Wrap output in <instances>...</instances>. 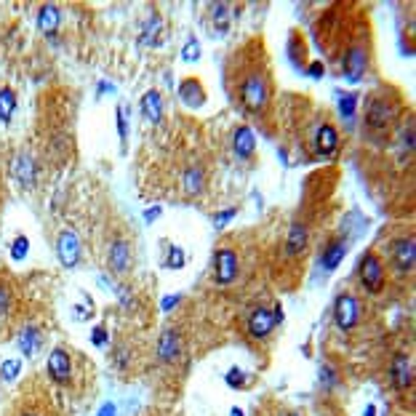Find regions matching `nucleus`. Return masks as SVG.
Here are the masks:
<instances>
[{
  "mask_svg": "<svg viewBox=\"0 0 416 416\" xmlns=\"http://www.w3.org/2000/svg\"><path fill=\"white\" fill-rule=\"evenodd\" d=\"M238 99L248 112L259 115L270 102V78L259 67H248L238 83Z\"/></svg>",
  "mask_w": 416,
  "mask_h": 416,
  "instance_id": "obj_1",
  "label": "nucleus"
},
{
  "mask_svg": "<svg viewBox=\"0 0 416 416\" xmlns=\"http://www.w3.org/2000/svg\"><path fill=\"white\" fill-rule=\"evenodd\" d=\"M397 115H400V102L395 96H390V94H384V91H376V94H371V99L366 105L363 123H366V129L371 133H379L387 131Z\"/></svg>",
  "mask_w": 416,
  "mask_h": 416,
  "instance_id": "obj_2",
  "label": "nucleus"
},
{
  "mask_svg": "<svg viewBox=\"0 0 416 416\" xmlns=\"http://www.w3.org/2000/svg\"><path fill=\"white\" fill-rule=\"evenodd\" d=\"M358 278H360V285L369 291V294H382L384 285H387V270H384V262L376 251H366L358 262Z\"/></svg>",
  "mask_w": 416,
  "mask_h": 416,
  "instance_id": "obj_3",
  "label": "nucleus"
},
{
  "mask_svg": "<svg viewBox=\"0 0 416 416\" xmlns=\"http://www.w3.org/2000/svg\"><path fill=\"white\" fill-rule=\"evenodd\" d=\"M283 323V307L275 305V307H256L254 312H251V318H248V323H245V331H248V336L251 339H256V342H264L272 331L278 329Z\"/></svg>",
  "mask_w": 416,
  "mask_h": 416,
  "instance_id": "obj_4",
  "label": "nucleus"
},
{
  "mask_svg": "<svg viewBox=\"0 0 416 416\" xmlns=\"http://www.w3.org/2000/svg\"><path fill=\"white\" fill-rule=\"evenodd\" d=\"M241 275V256L232 248H217L214 254V270H211V281L217 285H230L238 281Z\"/></svg>",
  "mask_w": 416,
  "mask_h": 416,
  "instance_id": "obj_5",
  "label": "nucleus"
},
{
  "mask_svg": "<svg viewBox=\"0 0 416 416\" xmlns=\"http://www.w3.org/2000/svg\"><path fill=\"white\" fill-rule=\"evenodd\" d=\"M333 323L339 331H355L360 323V299L344 291L333 299Z\"/></svg>",
  "mask_w": 416,
  "mask_h": 416,
  "instance_id": "obj_6",
  "label": "nucleus"
},
{
  "mask_svg": "<svg viewBox=\"0 0 416 416\" xmlns=\"http://www.w3.org/2000/svg\"><path fill=\"white\" fill-rule=\"evenodd\" d=\"M342 72L350 83H360L369 72V48L363 45V41H355L347 45L344 56H342Z\"/></svg>",
  "mask_w": 416,
  "mask_h": 416,
  "instance_id": "obj_7",
  "label": "nucleus"
},
{
  "mask_svg": "<svg viewBox=\"0 0 416 416\" xmlns=\"http://www.w3.org/2000/svg\"><path fill=\"white\" fill-rule=\"evenodd\" d=\"M80 256H83V245H80V238L75 230H62L56 235V259L62 262L65 270H75L80 264Z\"/></svg>",
  "mask_w": 416,
  "mask_h": 416,
  "instance_id": "obj_8",
  "label": "nucleus"
},
{
  "mask_svg": "<svg viewBox=\"0 0 416 416\" xmlns=\"http://www.w3.org/2000/svg\"><path fill=\"white\" fill-rule=\"evenodd\" d=\"M45 373L54 384H69L72 382V358L65 347H54L48 352V360H45Z\"/></svg>",
  "mask_w": 416,
  "mask_h": 416,
  "instance_id": "obj_9",
  "label": "nucleus"
},
{
  "mask_svg": "<svg viewBox=\"0 0 416 416\" xmlns=\"http://www.w3.org/2000/svg\"><path fill=\"white\" fill-rule=\"evenodd\" d=\"M390 382L397 393H406L414 387V360L406 352H397L390 366Z\"/></svg>",
  "mask_w": 416,
  "mask_h": 416,
  "instance_id": "obj_10",
  "label": "nucleus"
},
{
  "mask_svg": "<svg viewBox=\"0 0 416 416\" xmlns=\"http://www.w3.org/2000/svg\"><path fill=\"white\" fill-rule=\"evenodd\" d=\"M393 267L400 272V275H411L414 272V264H416V243L414 238H397L393 243Z\"/></svg>",
  "mask_w": 416,
  "mask_h": 416,
  "instance_id": "obj_11",
  "label": "nucleus"
},
{
  "mask_svg": "<svg viewBox=\"0 0 416 416\" xmlns=\"http://www.w3.org/2000/svg\"><path fill=\"white\" fill-rule=\"evenodd\" d=\"M155 352H157V360H160V363H176V360L182 358V336H179V331L176 329L160 331Z\"/></svg>",
  "mask_w": 416,
  "mask_h": 416,
  "instance_id": "obj_12",
  "label": "nucleus"
},
{
  "mask_svg": "<svg viewBox=\"0 0 416 416\" xmlns=\"http://www.w3.org/2000/svg\"><path fill=\"white\" fill-rule=\"evenodd\" d=\"M131 262H133V254H131V243L123 241V238H115L110 243V251H107V264L115 275H126L131 272Z\"/></svg>",
  "mask_w": 416,
  "mask_h": 416,
  "instance_id": "obj_13",
  "label": "nucleus"
},
{
  "mask_svg": "<svg viewBox=\"0 0 416 416\" xmlns=\"http://www.w3.org/2000/svg\"><path fill=\"white\" fill-rule=\"evenodd\" d=\"M179 102L190 110H200L206 105V88L197 78H184L179 83Z\"/></svg>",
  "mask_w": 416,
  "mask_h": 416,
  "instance_id": "obj_14",
  "label": "nucleus"
},
{
  "mask_svg": "<svg viewBox=\"0 0 416 416\" xmlns=\"http://www.w3.org/2000/svg\"><path fill=\"white\" fill-rule=\"evenodd\" d=\"M232 153L238 160H248L256 153V133L251 126H238L232 131Z\"/></svg>",
  "mask_w": 416,
  "mask_h": 416,
  "instance_id": "obj_15",
  "label": "nucleus"
},
{
  "mask_svg": "<svg viewBox=\"0 0 416 416\" xmlns=\"http://www.w3.org/2000/svg\"><path fill=\"white\" fill-rule=\"evenodd\" d=\"M339 150V131L333 123H320L315 131V153L320 157H329Z\"/></svg>",
  "mask_w": 416,
  "mask_h": 416,
  "instance_id": "obj_16",
  "label": "nucleus"
},
{
  "mask_svg": "<svg viewBox=\"0 0 416 416\" xmlns=\"http://www.w3.org/2000/svg\"><path fill=\"white\" fill-rule=\"evenodd\" d=\"M35 24H38V30H41L43 35L54 38V35L59 32V24H62V11H59V6H54V3H43V6L38 8Z\"/></svg>",
  "mask_w": 416,
  "mask_h": 416,
  "instance_id": "obj_17",
  "label": "nucleus"
},
{
  "mask_svg": "<svg viewBox=\"0 0 416 416\" xmlns=\"http://www.w3.org/2000/svg\"><path fill=\"white\" fill-rule=\"evenodd\" d=\"M307 245H309V230H307L305 221H294L288 227V235H285V254L288 256H299L305 254Z\"/></svg>",
  "mask_w": 416,
  "mask_h": 416,
  "instance_id": "obj_18",
  "label": "nucleus"
},
{
  "mask_svg": "<svg viewBox=\"0 0 416 416\" xmlns=\"http://www.w3.org/2000/svg\"><path fill=\"white\" fill-rule=\"evenodd\" d=\"M344 256H347V241L344 238H331L323 248V254H320V267L326 272H333L339 264L344 262Z\"/></svg>",
  "mask_w": 416,
  "mask_h": 416,
  "instance_id": "obj_19",
  "label": "nucleus"
},
{
  "mask_svg": "<svg viewBox=\"0 0 416 416\" xmlns=\"http://www.w3.org/2000/svg\"><path fill=\"white\" fill-rule=\"evenodd\" d=\"M139 112H142V118L150 123V126H157L160 123V118H163V96H160V91H144V96H142V102H139Z\"/></svg>",
  "mask_w": 416,
  "mask_h": 416,
  "instance_id": "obj_20",
  "label": "nucleus"
},
{
  "mask_svg": "<svg viewBox=\"0 0 416 416\" xmlns=\"http://www.w3.org/2000/svg\"><path fill=\"white\" fill-rule=\"evenodd\" d=\"M17 347H19L24 358H35L41 352V347H43V331L38 326H24L19 339H17Z\"/></svg>",
  "mask_w": 416,
  "mask_h": 416,
  "instance_id": "obj_21",
  "label": "nucleus"
},
{
  "mask_svg": "<svg viewBox=\"0 0 416 416\" xmlns=\"http://www.w3.org/2000/svg\"><path fill=\"white\" fill-rule=\"evenodd\" d=\"M14 179L22 184L24 190H30L35 184V160L30 155H19L14 160Z\"/></svg>",
  "mask_w": 416,
  "mask_h": 416,
  "instance_id": "obj_22",
  "label": "nucleus"
},
{
  "mask_svg": "<svg viewBox=\"0 0 416 416\" xmlns=\"http://www.w3.org/2000/svg\"><path fill=\"white\" fill-rule=\"evenodd\" d=\"M203 184H206V174L200 166H190L184 174H182V187L187 195H200L203 193Z\"/></svg>",
  "mask_w": 416,
  "mask_h": 416,
  "instance_id": "obj_23",
  "label": "nucleus"
},
{
  "mask_svg": "<svg viewBox=\"0 0 416 416\" xmlns=\"http://www.w3.org/2000/svg\"><path fill=\"white\" fill-rule=\"evenodd\" d=\"M17 105H19L17 91L11 86L0 88V123H11V118H14V112H17Z\"/></svg>",
  "mask_w": 416,
  "mask_h": 416,
  "instance_id": "obj_24",
  "label": "nucleus"
},
{
  "mask_svg": "<svg viewBox=\"0 0 416 416\" xmlns=\"http://www.w3.org/2000/svg\"><path fill=\"white\" fill-rule=\"evenodd\" d=\"M208 11H211L214 30H217L219 35H227V32H230V17H232L230 6H227V3H211V6H208Z\"/></svg>",
  "mask_w": 416,
  "mask_h": 416,
  "instance_id": "obj_25",
  "label": "nucleus"
},
{
  "mask_svg": "<svg viewBox=\"0 0 416 416\" xmlns=\"http://www.w3.org/2000/svg\"><path fill=\"white\" fill-rule=\"evenodd\" d=\"M160 30H163V17L155 11L153 17H150V22L144 24V30H142V35H139V45L142 48H153V45H157V35H160Z\"/></svg>",
  "mask_w": 416,
  "mask_h": 416,
  "instance_id": "obj_26",
  "label": "nucleus"
},
{
  "mask_svg": "<svg viewBox=\"0 0 416 416\" xmlns=\"http://www.w3.org/2000/svg\"><path fill=\"white\" fill-rule=\"evenodd\" d=\"M184 264H187L184 248L176 245V243H168V245H166V262H163V267H166V270H184Z\"/></svg>",
  "mask_w": 416,
  "mask_h": 416,
  "instance_id": "obj_27",
  "label": "nucleus"
},
{
  "mask_svg": "<svg viewBox=\"0 0 416 416\" xmlns=\"http://www.w3.org/2000/svg\"><path fill=\"white\" fill-rule=\"evenodd\" d=\"M22 369H24L22 358H8V360H3V363H0V382H8V384L17 382Z\"/></svg>",
  "mask_w": 416,
  "mask_h": 416,
  "instance_id": "obj_28",
  "label": "nucleus"
},
{
  "mask_svg": "<svg viewBox=\"0 0 416 416\" xmlns=\"http://www.w3.org/2000/svg\"><path fill=\"white\" fill-rule=\"evenodd\" d=\"M358 94L355 91H344V94H339V102H336V107H339V115L342 118H355V112H358Z\"/></svg>",
  "mask_w": 416,
  "mask_h": 416,
  "instance_id": "obj_29",
  "label": "nucleus"
},
{
  "mask_svg": "<svg viewBox=\"0 0 416 416\" xmlns=\"http://www.w3.org/2000/svg\"><path fill=\"white\" fill-rule=\"evenodd\" d=\"M27 254H30V238L27 235H17L14 243H11V262H24L27 259Z\"/></svg>",
  "mask_w": 416,
  "mask_h": 416,
  "instance_id": "obj_30",
  "label": "nucleus"
},
{
  "mask_svg": "<svg viewBox=\"0 0 416 416\" xmlns=\"http://www.w3.org/2000/svg\"><path fill=\"white\" fill-rule=\"evenodd\" d=\"M224 382H227V387H232V390H245V384H248V376L243 369L238 366H232L230 371L224 373Z\"/></svg>",
  "mask_w": 416,
  "mask_h": 416,
  "instance_id": "obj_31",
  "label": "nucleus"
},
{
  "mask_svg": "<svg viewBox=\"0 0 416 416\" xmlns=\"http://www.w3.org/2000/svg\"><path fill=\"white\" fill-rule=\"evenodd\" d=\"M182 62H187V65L200 62V41L197 38H187V43L182 48Z\"/></svg>",
  "mask_w": 416,
  "mask_h": 416,
  "instance_id": "obj_32",
  "label": "nucleus"
},
{
  "mask_svg": "<svg viewBox=\"0 0 416 416\" xmlns=\"http://www.w3.org/2000/svg\"><path fill=\"white\" fill-rule=\"evenodd\" d=\"M115 126H118L120 144L126 147V139H129V123H126V107H123V105H118V107H115Z\"/></svg>",
  "mask_w": 416,
  "mask_h": 416,
  "instance_id": "obj_33",
  "label": "nucleus"
},
{
  "mask_svg": "<svg viewBox=\"0 0 416 416\" xmlns=\"http://www.w3.org/2000/svg\"><path fill=\"white\" fill-rule=\"evenodd\" d=\"M91 344L96 350H107L110 347V331H107V326H96V329L91 331Z\"/></svg>",
  "mask_w": 416,
  "mask_h": 416,
  "instance_id": "obj_34",
  "label": "nucleus"
},
{
  "mask_svg": "<svg viewBox=\"0 0 416 416\" xmlns=\"http://www.w3.org/2000/svg\"><path fill=\"white\" fill-rule=\"evenodd\" d=\"M112 294L118 296V302L126 307V309H133V307H136V302H133V294H131V291H129V288H126L123 283L115 285V288H112Z\"/></svg>",
  "mask_w": 416,
  "mask_h": 416,
  "instance_id": "obj_35",
  "label": "nucleus"
},
{
  "mask_svg": "<svg viewBox=\"0 0 416 416\" xmlns=\"http://www.w3.org/2000/svg\"><path fill=\"white\" fill-rule=\"evenodd\" d=\"M11 305H14V294L6 283H0V318H6L11 312Z\"/></svg>",
  "mask_w": 416,
  "mask_h": 416,
  "instance_id": "obj_36",
  "label": "nucleus"
},
{
  "mask_svg": "<svg viewBox=\"0 0 416 416\" xmlns=\"http://www.w3.org/2000/svg\"><path fill=\"white\" fill-rule=\"evenodd\" d=\"M320 384H323L326 390H331V387L336 384V369L329 366V363H326V366H320Z\"/></svg>",
  "mask_w": 416,
  "mask_h": 416,
  "instance_id": "obj_37",
  "label": "nucleus"
},
{
  "mask_svg": "<svg viewBox=\"0 0 416 416\" xmlns=\"http://www.w3.org/2000/svg\"><path fill=\"white\" fill-rule=\"evenodd\" d=\"M400 144L411 153L414 150V120H408V126H403V131H400Z\"/></svg>",
  "mask_w": 416,
  "mask_h": 416,
  "instance_id": "obj_38",
  "label": "nucleus"
},
{
  "mask_svg": "<svg viewBox=\"0 0 416 416\" xmlns=\"http://www.w3.org/2000/svg\"><path fill=\"white\" fill-rule=\"evenodd\" d=\"M235 217H238V208H224V211H219V214H214V224L221 230V227H227Z\"/></svg>",
  "mask_w": 416,
  "mask_h": 416,
  "instance_id": "obj_39",
  "label": "nucleus"
},
{
  "mask_svg": "<svg viewBox=\"0 0 416 416\" xmlns=\"http://www.w3.org/2000/svg\"><path fill=\"white\" fill-rule=\"evenodd\" d=\"M307 75H309V78H315V80H320V78L326 75V65H323L320 59H312V62L307 65Z\"/></svg>",
  "mask_w": 416,
  "mask_h": 416,
  "instance_id": "obj_40",
  "label": "nucleus"
},
{
  "mask_svg": "<svg viewBox=\"0 0 416 416\" xmlns=\"http://www.w3.org/2000/svg\"><path fill=\"white\" fill-rule=\"evenodd\" d=\"M182 299H184L182 294H171V296H163V299H160V309H163V312H171V309H176V307L182 305Z\"/></svg>",
  "mask_w": 416,
  "mask_h": 416,
  "instance_id": "obj_41",
  "label": "nucleus"
},
{
  "mask_svg": "<svg viewBox=\"0 0 416 416\" xmlns=\"http://www.w3.org/2000/svg\"><path fill=\"white\" fill-rule=\"evenodd\" d=\"M72 318H75V320H80V323H83V320H91V318H94V309H91V305H75L72 307Z\"/></svg>",
  "mask_w": 416,
  "mask_h": 416,
  "instance_id": "obj_42",
  "label": "nucleus"
},
{
  "mask_svg": "<svg viewBox=\"0 0 416 416\" xmlns=\"http://www.w3.org/2000/svg\"><path fill=\"white\" fill-rule=\"evenodd\" d=\"M96 416H118V406H115L112 400H107V403L99 406V414Z\"/></svg>",
  "mask_w": 416,
  "mask_h": 416,
  "instance_id": "obj_43",
  "label": "nucleus"
},
{
  "mask_svg": "<svg viewBox=\"0 0 416 416\" xmlns=\"http://www.w3.org/2000/svg\"><path fill=\"white\" fill-rule=\"evenodd\" d=\"M160 214H163V208H160V206H153V208H147V211H144V221H147V224H153V221L160 219Z\"/></svg>",
  "mask_w": 416,
  "mask_h": 416,
  "instance_id": "obj_44",
  "label": "nucleus"
},
{
  "mask_svg": "<svg viewBox=\"0 0 416 416\" xmlns=\"http://www.w3.org/2000/svg\"><path fill=\"white\" fill-rule=\"evenodd\" d=\"M96 94H99V96H105V94H115V86H112V83H107V80H99Z\"/></svg>",
  "mask_w": 416,
  "mask_h": 416,
  "instance_id": "obj_45",
  "label": "nucleus"
},
{
  "mask_svg": "<svg viewBox=\"0 0 416 416\" xmlns=\"http://www.w3.org/2000/svg\"><path fill=\"white\" fill-rule=\"evenodd\" d=\"M366 416H376V406H373V403L366 406Z\"/></svg>",
  "mask_w": 416,
  "mask_h": 416,
  "instance_id": "obj_46",
  "label": "nucleus"
},
{
  "mask_svg": "<svg viewBox=\"0 0 416 416\" xmlns=\"http://www.w3.org/2000/svg\"><path fill=\"white\" fill-rule=\"evenodd\" d=\"M230 416H243V408H230Z\"/></svg>",
  "mask_w": 416,
  "mask_h": 416,
  "instance_id": "obj_47",
  "label": "nucleus"
},
{
  "mask_svg": "<svg viewBox=\"0 0 416 416\" xmlns=\"http://www.w3.org/2000/svg\"><path fill=\"white\" fill-rule=\"evenodd\" d=\"M19 416H41L38 411H19Z\"/></svg>",
  "mask_w": 416,
  "mask_h": 416,
  "instance_id": "obj_48",
  "label": "nucleus"
},
{
  "mask_svg": "<svg viewBox=\"0 0 416 416\" xmlns=\"http://www.w3.org/2000/svg\"><path fill=\"white\" fill-rule=\"evenodd\" d=\"M285 416H299V414H285Z\"/></svg>",
  "mask_w": 416,
  "mask_h": 416,
  "instance_id": "obj_49",
  "label": "nucleus"
}]
</instances>
